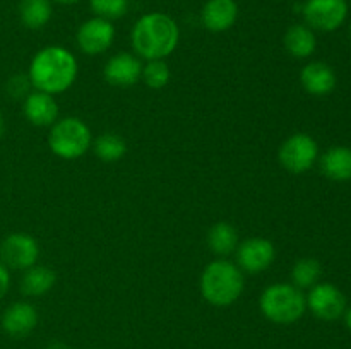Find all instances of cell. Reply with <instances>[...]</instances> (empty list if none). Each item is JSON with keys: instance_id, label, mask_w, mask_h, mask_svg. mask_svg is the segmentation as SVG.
<instances>
[{"instance_id": "cell-1", "label": "cell", "mask_w": 351, "mask_h": 349, "mask_svg": "<svg viewBox=\"0 0 351 349\" xmlns=\"http://www.w3.org/2000/svg\"><path fill=\"white\" fill-rule=\"evenodd\" d=\"M77 75V62L62 47H47L38 51L29 65V81L36 91L58 94L72 86Z\"/></svg>"}, {"instance_id": "cell-2", "label": "cell", "mask_w": 351, "mask_h": 349, "mask_svg": "<svg viewBox=\"0 0 351 349\" xmlns=\"http://www.w3.org/2000/svg\"><path fill=\"white\" fill-rule=\"evenodd\" d=\"M180 31L170 16L161 12L144 14L132 29V47L147 60H161L177 48Z\"/></svg>"}, {"instance_id": "cell-3", "label": "cell", "mask_w": 351, "mask_h": 349, "mask_svg": "<svg viewBox=\"0 0 351 349\" xmlns=\"http://www.w3.org/2000/svg\"><path fill=\"white\" fill-rule=\"evenodd\" d=\"M201 291L211 305L228 307L243 291L242 270L228 260H215L202 272Z\"/></svg>"}, {"instance_id": "cell-4", "label": "cell", "mask_w": 351, "mask_h": 349, "mask_svg": "<svg viewBox=\"0 0 351 349\" xmlns=\"http://www.w3.org/2000/svg\"><path fill=\"white\" fill-rule=\"evenodd\" d=\"M261 310L274 324H293L307 310V296L293 284L278 283L261 294Z\"/></svg>"}, {"instance_id": "cell-5", "label": "cell", "mask_w": 351, "mask_h": 349, "mask_svg": "<svg viewBox=\"0 0 351 349\" xmlns=\"http://www.w3.org/2000/svg\"><path fill=\"white\" fill-rule=\"evenodd\" d=\"M48 142L57 156L75 159L91 147V130L82 120L69 116L53 123Z\"/></svg>"}, {"instance_id": "cell-6", "label": "cell", "mask_w": 351, "mask_h": 349, "mask_svg": "<svg viewBox=\"0 0 351 349\" xmlns=\"http://www.w3.org/2000/svg\"><path fill=\"white\" fill-rule=\"evenodd\" d=\"M305 24L311 29L331 33L339 29L348 17L346 0H307L302 7Z\"/></svg>"}, {"instance_id": "cell-7", "label": "cell", "mask_w": 351, "mask_h": 349, "mask_svg": "<svg viewBox=\"0 0 351 349\" xmlns=\"http://www.w3.org/2000/svg\"><path fill=\"white\" fill-rule=\"evenodd\" d=\"M280 163L290 173L300 174L311 170L319 156V146L307 133H293L280 147Z\"/></svg>"}, {"instance_id": "cell-8", "label": "cell", "mask_w": 351, "mask_h": 349, "mask_svg": "<svg viewBox=\"0 0 351 349\" xmlns=\"http://www.w3.org/2000/svg\"><path fill=\"white\" fill-rule=\"evenodd\" d=\"M40 248L33 236L24 233H14L9 235L0 245V262L7 269L26 270L36 266Z\"/></svg>"}, {"instance_id": "cell-9", "label": "cell", "mask_w": 351, "mask_h": 349, "mask_svg": "<svg viewBox=\"0 0 351 349\" xmlns=\"http://www.w3.org/2000/svg\"><path fill=\"white\" fill-rule=\"evenodd\" d=\"M307 308L321 320H338L346 311V298L335 284L317 283L311 287Z\"/></svg>"}, {"instance_id": "cell-10", "label": "cell", "mask_w": 351, "mask_h": 349, "mask_svg": "<svg viewBox=\"0 0 351 349\" xmlns=\"http://www.w3.org/2000/svg\"><path fill=\"white\" fill-rule=\"evenodd\" d=\"M115 38L112 21L91 17L77 29V44L86 55H99L108 50Z\"/></svg>"}, {"instance_id": "cell-11", "label": "cell", "mask_w": 351, "mask_h": 349, "mask_svg": "<svg viewBox=\"0 0 351 349\" xmlns=\"http://www.w3.org/2000/svg\"><path fill=\"white\" fill-rule=\"evenodd\" d=\"M274 245L266 238H249L237 246V262L240 270L257 274L266 270L273 263Z\"/></svg>"}, {"instance_id": "cell-12", "label": "cell", "mask_w": 351, "mask_h": 349, "mask_svg": "<svg viewBox=\"0 0 351 349\" xmlns=\"http://www.w3.org/2000/svg\"><path fill=\"white\" fill-rule=\"evenodd\" d=\"M38 324L36 308L26 301H17L5 308L2 315V328L10 337H26Z\"/></svg>"}, {"instance_id": "cell-13", "label": "cell", "mask_w": 351, "mask_h": 349, "mask_svg": "<svg viewBox=\"0 0 351 349\" xmlns=\"http://www.w3.org/2000/svg\"><path fill=\"white\" fill-rule=\"evenodd\" d=\"M103 74L113 86H132L143 75V64L130 53H117L106 62Z\"/></svg>"}, {"instance_id": "cell-14", "label": "cell", "mask_w": 351, "mask_h": 349, "mask_svg": "<svg viewBox=\"0 0 351 349\" xmlns=\"http://www.w3.org/2000/svg\"><path fill=\"white\" fill-rule=\"evenodd\" d=\"M239 5L235 0H208L201 10V19L206 29L221 33L235 24Z\"/></svg>"}, {"instance_id": "cell-15", "label": "cell", "mask_w": 351, "mask_h": 349, "mask_svg": "<svg viewBox=\"0 0 351 349\" xmlns=\"http://www.w3.org/2000/svg\"><path fill=\"white\" fill-rule=\"evenodd\" d=\"M302 86L312 96H328L336 88V72L324 62H311L302 68Z\"/></svg>"}, {"instance_id": "cell-16", "label": "cell", "mask_w": 351, "mask_h": 349, "mask_svg": "<svg viewBox=\"0 0 351 349\" xmlns=\"http://www.w3.org/2000/svg\"><path fill=\"white\" fill-rule=\"evenodd\" d=\"M24 115L33 125L47 127L53 125L58 116V106L53 96L47 92L34 91L24 98Z\"/></svg>"}, {"instance_id": "cell-17", "label": "cell", "mask_w": 351, "mask_h": 349, "mask_svg": "<svg viewBox=\"0 0 351 349\" xmlns=\"http://www.w3.org/2000/svg\"><path fill=\"white\" fill-rule=\"evenodd\" d=\"M321 170L329 180H351V147L335 146L321 157Z\"/></svg>"}, {"instance_id": "cell-18", "label": "cell", "mask_w": 351, "mask_h": 349, "mask_svg": "<svg viewBox=\"0 0 351 349\" xmlns=\"http://www.w3.org/2000/svg\"><path fill=\"white\" fill-rule=\"evenodd\" d=\"M315 47H317V40H315L314 29H311L307 24H293L285 33V48L291 57H311L315 51Z\"/></svg>"}, {"instance_id": "cell-19", "label": "cell", "mask_w": 351, "mask_h": 349, "mask_svg": "<svg viewBox=\"0 0 351 349\" xmlns=\"http://www.w3.org/2000/svg\"><path fill=\"white\" fill-rule=\"evenodd\" d=\"M55 284V272L50 267L33 266L26 269L21 279V291L26 296H41L48 293Z\"/></svg>"}, {"instance_id": "cell-20", "label": "cell", "mask_w": 351, "mask_h": 349, "mask_svg": "<svg viewBox=\"0 0 351 349\" xmlns=\"http://www.w3.org/2000/svg\"><path fill=\"white\" fill-rule=\"evenodd\" d=\"M51 0H21L19 17L21 23L29 29H41L51 19Z\"/></svg>"}, {"instance_id": "cell-21", "label": "cell", "mask_w": 351, "mask_h": 349, "mask_svg": "<svg viewBox=\"0 0 351 349\" xmlns=\"http://www.w3.org/2000/svg\"><path fill=\"white\" fill-rule=\"evenodd\" d=\"M209 248L218 255H230L239 246V233L228 222H218L209 229Z\"/></svg>"}, {"instance_id": "cell-22", "label": "cell", "mask_w": 351, "mask_h": 349, "mask_svg": "<svg viewBox=\"0 0 351 349\" xmlns=\"http://www.w3.org/2000/svg\"><path fill=\"white\" fill-rule=\"evenodd\" d=\"M322 274L321 263L315 259H302L291 269V281H293V286H297L298 289H311L312 286L319 283Z\"/></svg>"}, {"instance_id": "cell-23", "label": "cell", "mask_w": 351, "mask_h": 349, "mask_svg": "<svg viewBox=\"0 0 351 349\" xmlns=\"http://www.w3.org/2000/svg\"><path fill=\"white\" fill-rule=\"evenodd\" d=\"M125 140L117 133H101L95 140V153L105 163H115L125 154Z\"/></svg>"}, {"instance_id": "cell-24", "label": "cell", "mask_w": 351, "mask_h": 349, "mask_svg": "<svg viewBox=\"0 0 351 349\" xmlns=\"http://www.w3.org/2000/svg\"><path fill=\"white\" fill-rule=\"evenodd\" d=\"M89 7L96 17L113 21L125 16L129 10V0H89Z\"/></svg>"}, {"instance_id": "cell-25", "label": "cell", "mask_w": 351, "mask_h": 349, "mask_svg": "<svg viewBox=\"0 0 351 349\" xmlns=\"http://www.w3.org/2000/svg\"><path fill=\"white\" fill-rule=\"evenodd\" d=\"M141 77L144 79V82L149 88L160 89L167 86L168 81H170V68H168V65L163 60H149V64L143 67V75Z\"/></svg>"}, {"instance_id": "cell-26", "label": "cell", "mask_w": 351, "mask_h": 349, "mask_svg": "<svg viewBox=\"0 0 351 349\" xmlns=\"http://www.w3.org/2000/svg\"><path fill=\"white\" fill-rule=\"evenodd\" d=\"M29 88H31V81L27 75L24 74H16L9 79L7 82V91L12 98H26L29 94Z\"/></svg>"}, {"instance_id": "cell-27", "label": "cell", "mask_w": 351, "mask_h": 349, "mask_svg": "<svg viewBox=\"0 0 351 349\" xmlns=\"http://www.w3.org/2000/svg\"><path fill=\"white\" fill-rule=\"evenodd\" d=\"M10 287V272L2 262H0V300L7 294Z\"/></svg>"}, {"instance_id": "cell-28", "label": "cell", "mask_w": 351, "mask_h": 349, "mask_svg": "<svg viewBox=\"0 0 351 349\" xmlns=\"http://www.w3.org/2000/svg\"><path fill=\"white\" fill-rule=\"evenodd\" d=\"M345 324H346V327H348V331L351 332V307L346 308V311H345Z\"/></svg>"}, {"instance_id": "cell-29", "label": "cell", "mask_w": 351, "mask_h": 349, "mask_svg": "<svg viewBox=\"0 0 351 349\" xmlns=\"http://www.w3.org/2000/svg\"><path fill=\"white\" fill-rule=\"evenodd\" d=\"M53 2H57V3H62V5H72V3L79 2V0H53Z\"/></svg>"}, {"instance_id": "cell-30", "label": "cell", "mask_w": 351, "mask_h": 349, "mask_svg": "<svg viewBox=\"0 0 351 349\" xmlns=\"http://www.w3.org/2000/svg\"><path fill=\"white\" fill-rule=\"evenodd\" d=\"M3 132H5V122H3V116L0 113V137L3 135Z\"/></svg>"}, {"instance_id": "cell-31", "label": "cell", "mask_w": 351, "mask_h": 349, "mask_svg": "<svg viewBox=\"0 0 351 349\" xmlns=\"http://www.w3.org/2000/svg\"><path fill=\"white\" fill-rule=\"evenodd\" d=\"M350 41H351V26H350Z\"/></svg>"}]
</instances>
